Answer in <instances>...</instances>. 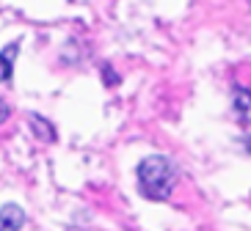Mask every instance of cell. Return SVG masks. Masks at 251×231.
<instances>
[{"instance_id":"obj_1","label":"cell","mask_w":251,"mask_h":231,"mask_svg":"<svg viewBox=\"0 0 251 231\" xmlns=\"http://www.w3.org/2000/svg\"><path fill=\"white\" fill-rule=\"evenodd\" d=\"M177 185V171L174 163L163 154H152L147 160H141L138 165V187L144 198L149 201H166Z\"/></svg>"},{"instance_id":"obj_2","label":"cell","mask_w":251,"mask_h":231,"mask_svg":"<svg viewBox=\"0 0 251 231\" xmlns=\"http://www.w3.org/2000/svg\"><path fill=\"white\" fill-rule=\"evenodd\" d=\"M25 226V212L20 204H6L0 209V231H20Z\"/></svg>"},{"instance_id":"obj_3","label":"cell","mask_w":251,"mask_h":231,"mask_svg":"<svg viewBox=\"0 0 251 231\" xmlns=\"http://www.w3.org/2000/svg\"><path fill=\"white\" fill-rule=\"evenodd\" d=\"M30 129H33V138H39V141H45V143H52V141H58V129H55V124L52 121H47L45 116H30L28 119Z\"/></svg>"},{"instance_id":"obj_4","label":"cell","mask_w":251,"mask_h":231,"mask_svg":"<svg viewBox=\"0 0 251 231\" xmlns=\"http://www.w3.org/2000/svg\"><path fill=\"white\" fill-rule=\"evenodd\" d=\"M232 105H235L240 121H243V124H251V91L243 88V85H235V88H232Z\"/></svg>"},{"instance_id":"obj_5","label":"cell","mask_w":251,"mask_h":231,"mask_svg":"<svg viewBox=\"0 0 251 231\" xmlns=\"http://www.w3.org/2000/svg\"><path fill=\"white\" fill-rule=\"evenodd\" d=\"M17 50L20 44H8L0 50V83H11V69H14V58H17Z\"/></svg>"},{"instance_id":"obj_6","label":"cell","mask_w":251,"mask_h":231,"mask_svg":"<svg viewBox=\"0 0 251 231\" xmlns=\"http://www.w3.org/2000/svg\"><path fill=\"white\" fill-rule=\"evenodd\" d=\"M8 116H11V110H8V105L3 102V99H0V124H6Z\"/></svg>"},{"instance_id":"obj_7","label":"cell","mask_w":251,"mask_h":231,"mask_svg":"<svg viewBox=\"0 0 251 231\" xmlns=\"http://www.w3.org/2000/svg\"><path fill=\"white\" fill-rule=\"evenodd\" d=\"M116 80H119V77L113 75V69H111V66H105V83H108V85H113Z\"/></svg>"},{"instance_id":"obj_8","label":"cell","mask_w":251,"mask_h":231,"mask_svg":"<svg viewBox=\"0 0 251 231\" xmlns=\"http://www.w3.org/2000/svg\"><path fill=\"white\" fill-rule=\"evenodd\" d=\"M246 151H251V138H246Z\"/></svg>"}]
</instances>
